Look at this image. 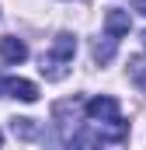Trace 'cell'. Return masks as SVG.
<instances>
[{
    "label": "cell",
    "mask_w": 146,
    "mask_h": 150,
    "mask_svg": "<svg viewBox=\"0 0 146 150\" xmlns=\"http://www.w3.org/2000/svg\"><path fill=\"white\" fill-rule=\"evenodd\" d=\"M73 56H77V38L70 32H59V35L52 38V49L42 56V77L45 80H63V77L70 74L73 67Z\"/></svg>",
    "instance_id": "obj_1"
},
{
    "label": "cell",
    "mask_w": 146,
    "mask_h": 150,
    "mask_svg": "<svg viewBox=\"0 0 146 150\" xmlns=\"http://www.w3.org/2000/svg\"><path fill=\"white\" fill-rule=\"evenodd\" d=\"M84 115H87L91 122H101V119H115V115H118V101H115L111 94L91 98V101L84 105Z\"/></svg>",
    "instance_id": "obj_2"
},
{
    "label": "cell",
    "mask_w": 146,
    "mask_h": 150,
    "mask_svg": "<svg viewBox=\"0 0 146 150\" xmlns=\"http://www.w3.org/2000/svg\"><path fill=\"white\" fill-rule=\"evenodd\" d=\"M0 59H4V63H11V67L25 63V59H28V45H25V38L4 35V38H0Z\"/></svg>",
    "instance_id": "obj_3"
},
{
    "label": "cell",
    "mask_w": 146,
    "mask_h": 150,
    "mask_svg": "<svg viewBox=\"0 0 146 150\" xmlns=\"http://www.w3.org/2000/svg\"><path fill=\"white\" fill-rule=\"evenodd\" d=\"M129 28H132V18H129V11H122V7H111L108 14H105V32H108L111 38L129 35Z\"/></svg>",
    "instance_id": "obj_4"
},
{
    "label": "cell",
    "mask_w": 146,
    "mask_h": 150,
    "mask_svg": "<svg viewBox=\"0 0 146 150\" xmlns=\"http://www.w3.org/2000/svg\"><path fill=\"white\" fill-rule=\"evenodd\" d=\"M7 94L11 98H18V101H38V87L32 84V80H21V77H11L7 80Z\"/></svg>",
    "instance_id": "obj_5"
},
{
    "label": "cell",
    "mask_w": 146,
    "mask_h": 150,
    "mask_svg": "<svg viewBox=\"0 0 146 150\" xmlns=\"http://www.w3.org/2000/svg\"><path fill=\"white\" fill-rule=\"evenodd\" d=\"M111 59H115V38L105 32V38H98V42H94V63H101V67H105V63H111Z\"/></svg>",
    "instance_id": "obj_6"
},
{
    "label": "cell",
    "mask_w": 146,
    "mask_h": 150,
    "mask_svg": "<svg viewBox=\"0 0 146 150\" xmlns=\"http://www.w3.org/2000/svg\"><path fill=\"white\" fill-rule=\"evenodd\" d=\"M11 129H14V136H21V140H35L38 136L35 119H11Z\"/></svg>",
    "instance_id": "obj_7"
},
{
    "label": "cell",
    "mask_w": 146,
    "mask_h": 150,
    "mask_svg": "<svg viewBox=\"0 0 146 150\" xmlns=\"http://www.w3.org/2000/svg\"><path fill=\"white\" fill-rule=\"evenodd\" d=\"M129 77L146 91V63H143V59H132V63H129Z\"/></svg>",
    "instance_id": "obj_8"
},
{
    "label": "cell",
    "mask_w": 146,
    "mask_h": 150,
    "mask_svg": "<svg viewBox=\"0 0 146 150\" xmlns=\"http://www.w3.org/2000/svg\"><path fill=\"white\" fill-rule=\"evenodd\" d=\"M132 7H136L139 14H146V0H132Z\"/></svg>",
    "instance_id": "obj_9"
},
{
    "label": "cell",
    "mask_w": 146,
    "mask_h": 150,
    "mask_svg": "<svg viewBox=\"0 0 146 150\" xmlns=\"http://www.w3.org/2000/svg\"><path fill=\"white\" fill-rule=\"evenodd\" d=\"M4 91H7V77H0V94H4Z\"/></svg>",
    "instance_id": "obj_10"
},
{
    "label": "cell",
    "mask_w": 146,
    "mask_h": 150,
    "mask_svg": "<svg viewBox=\"0 0 146 150\" xmlns=\"http://www.w3.org/2000/svg\"><path fill=\"white\" fill-rule=\"evenodd\" d=\"M143 45H146V32H143Z\"/></svg>",
    "instance_id": "obj_11"
},
{
    "label": "cell",
    "mask_w": 146,
    "mask_h": 150,
    "mask_svg": "<svg viewBox=\"0 0 146 150\" xmlns=\"http://www.w3.org/2000/svg\"><path fill=\"white\" fill-rule=\"evenodd\" d=\"M0 143H4V136H0Z\"/></svg>",
    "instance_id": "obj_12"
}]
</instances>
